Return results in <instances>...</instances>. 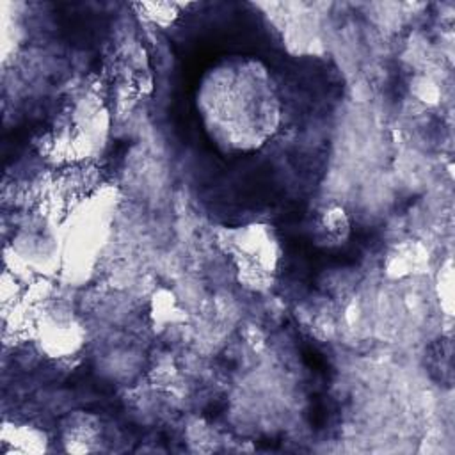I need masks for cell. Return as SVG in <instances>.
Returning <instances> with one entry per match:
<instances>
[{"mask_svg":"<svg viewBox=\"0 0 455 455\" xmlns=\"http://www.w3.org/2000/svg\"><path fill=\"white\" fill-rule=\"evenodd\" d=\"M307 231L315 245L338 249L350 238L352 222L348 212L341 204L325 203L309 213Z\"/></svg>","mask_w":455,"mask_h":455,"instance_id":"2","label":"cell"},{"mask_svg":"<svg viewBox=\"0 0 455 455\" xmlns=\"http://www.w3.org/2000/svg\"><path fill=\"white\" fill-rule=\"evenodd\" d=\"M46 450L44 434L30 427H14V430L5 428L2 437V451H21V453H37Z\"/></svg>","mask_w":455,"mask_h":455,"instance_id":"4","label":"cell"},{"mask_svg":"<svg viewBox=\"0 0 455 455\" xmlns=\"http://www.w3.org/2000/svg\"><path fill=\"white\" fill-rule=\"evenodd\" d=\"M60 441L66 451H98L103 441L101 423L89 412H73L60 425Z\"/></svg>","mask_w":455,"mask_h":455,"instance_id":"3","label":"cell"},{"mask_svg":"<svg viewBox=\"0 0 455 455\" xmlns=\"http://www.w3.org/2000/svg\"><path fill=\"white\" fill-rule=\"evenodd\" d=\"M194 103L206 139L224 156L263 149L283 121L277 82L252 55H228L212 64L199 78Z\"/></svg>","mask_w":455,"mask_h":455,"instance_id":"1","label":"cell"}]
</instances>
